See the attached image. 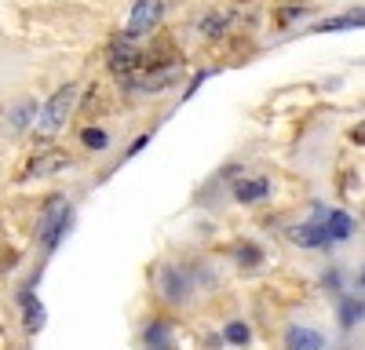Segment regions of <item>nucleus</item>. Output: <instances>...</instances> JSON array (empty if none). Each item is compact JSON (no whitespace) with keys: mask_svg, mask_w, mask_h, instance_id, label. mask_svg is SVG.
I'll return each instance as SVG.
<instances>
[{"mask_svg":"<svg viewBox=\"0 0 365 350\" xmlns=\"http://www.w3.org/2000/svg\"><path fill=\"white\" fill-rule=\"evenodd\" d=\"M158 22H161V0H135V8L128 15V26H125V37L135 41L143 33H154Z\"/></svg>","mask_w":365,"mask_h":350,"instance_id":"1","label":"nucleus"},{"mask_svg":"<svg viewBox=\"0 0 365 350\" xmlns=\"http://www.w3.org/2000/svg\"><path fill=\"white\" fill-rule=\"evenodd\" d=\"M73 99H77L73 88H63L58 95H51V102H48V110H44V117H41V132H58V128H63L66 117H70V110H73Z\"/></svg>","mask_w":365,"mask_h":350,"instance_id":"2","label":"nucleus"},{"mask_svg":"<svg viewBox=\"0 0 365 350\" xmlns=\"http://www.w3.org/2000/svg\"><path fill=\"white\" fill-rule=\"evenodd\" d=\"M110 66H113L117 73H128V70H135V66H139V48H135V41L120 37V41L110 48Z\"/></svg>","mask_w":365,"mask_h":350,"instance_id":"3","label":"nucleus"},{"mask_svg":"<svg viewBox=\"0 0 365 350\" xmlns=\"http://www.w3.org/2000/svg\"><path fill=\"white\" fill-rule=\"evenodd\" d=\"M285 346H289V350H322L325 343H322V336H318L314 329L292 325V329L285 332Z\"/></svg>","mask_w":365,"mask_h":350,"instance_id":"4","label":"nucleus"},{"mask_svg":"<svg viewBox=\"0 0 365 350\" xmlns=\"http://www.w3.org/2000/svg\"><path fill=\"white\" fill-rule=\"evenodd\" d=\"M292 241L314 248V245H325L329 241V233H325V226H299V230H292Z\"/></svg>","mask_w":365,"mask_h":350,"instance_id":"5","label":"nucleus"},{"mask_svg":"<svg viewBox=\"0 0 365 350\" xmlns=\"http://www.w3.org/2000/svg\"><path fill=\"white\" fill-rule=\"evenodd\" d=\"M325 233H329V241H344L347 233H351V219L344 212H332L329 223H325Z\"/></svg>","mask_w":365,"mask_h":350,"instance_id":"6","label":"nucleus"},{"mask_svg":"<svg viewBox=\"0 0 365 350\" xmlns=\"http://www.w3.org/2000/svg\"><path fill=\"white\" fill-rule=\"evenodd\" d=\"M270 190V183L267 179H249V183H237V197L241 201H256V197H263Z\"/></svg>","mask_w":365,"mask_h":350,"instance_id":"7","label":"nucleus"},{"mask_svg":"<svg viewBox=\"0 0 365 350\" xmlns=\"http://www.w3.org/2000/svg\"><path fill=\"white\" fill-rule=\"evenodd\" d=\"M63 164H66V154H51V157H44V161H34V164H29V175H48V171L63 168Z\"/></svg>","mask_w":365,"mask_h":350,"instance_id":"8","label":"nucleus"},{"mask_svg":"<svg viewBox=\"0 0 365 350\" xmlns=\"http://www.w3.org/2000/svg\"><path fill=\"white\" fill-rule=\"evenodd\" d=\"M227 339L230 343H249V325H237V321H234V325L227 329Z\"/></svg>","mask_w":365,"mask_h":350,"instance_id":"9","label":"nucleus"},{"mask_svg":"<svg viewBox=\"0 0 365 350\" xmlns=\"http://www.w3.org/2000/svg\"><path fill=\"white\" fill-rule=\"evenodd\" d=\"M26 317H29V321H26L29 329L41 325V307H34V299H29V296H26Z\"/></svg>","mask_w":365,"mask_h":350,"instance_id":"10","label":"nucleus"},{"mask_svg":"<svg viewBox=\"0 0 365 350\" xmlns=\"http://www.w3.org/2000/svg\"><path fill=\"white\" fill-rule=\"evenodd\" d=\"M29 113H34V106H29V102L15 110V132H22V128H26V117H29Z\"/></svg>","mask_w":365,"mask_h":350,"instance_id":"11","label":"nucleus"},{"mask_svg":"<svg viewBox=\"0 0 365 350\" xmlns=\"http://www.w3.org/2000/svg\"><path fill=\"white\" fill-rule=\"evenodd\" d=\"M84 142H88V146H103L106 135H103V132H84Z\"/></svg>","mask_w":365,"mask_h":350,"instance_id":"12","label":"nucleus"},{"mask_svg":"<svg viewBox=\"0 0 365 350\" xmlns=\"http://www.w3.org/2000/svg\"><path fill=\"white\" fill-rule=\"evenodd\" d=\"M344 317H347V325H354V317H361V307H358V303H347Z\"/></svg>","mask_w":365,"mask_h":350,"instance_id":"13","label":"nucleus"}]
</instances>
